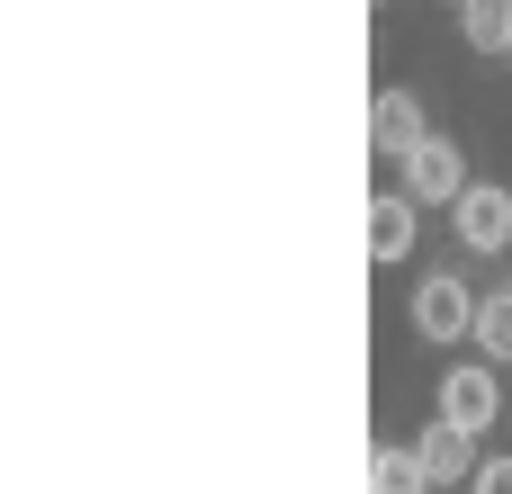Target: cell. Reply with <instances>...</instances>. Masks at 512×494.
<instances>
[{
  "label": "cell",
  "mask_w": 512,
  "mask_h": 494,
  "mask_svg": "<svg viewBox=\"0 0 512 494\" xmlns=\"http://www.w3.org/2000/svg\"><path fill=\"white\" fill-rule=\"evenodd\" d=\"M477 306H486V288H468L459 270H423L405 315H414V333H423V342H441V351H450V342H477Z\"/></svg>",
  "instance_id": "obj_1"
},
{
  "label": "cell",
  "mask_w": 512,
  "mask_h": 494,
  "mask_svg": "<svg viewBox=\"0 0 512 494\" xmlns=\"http://www.w3.org/2000/svg\"><path fill=\"white\" fill-rule=\"evenodd\" d=\"M405 198H423V207H459V198H468V144L423 135V144L405 153Z\"/></svg>",
  "instance_id": "obj_2"
},
{
  "label": "cell",
  "mask_w": 512,
  "mask_h": 494,
  "mask_svg": "<svg viewBox=\"0 0 512 494\" xmlns=\"http://www.w3.org/2000/svg\"><path fill=\"white\" fill-rule=\"evenodd\" d=\"M450 234L468 252H512V189L504 180H468V198L450 207Z\"/></svg>",
  "instance_id": "obj_3"
},
{
  "label": "cell",
  "mask_w": 512,
  "mask_h": 494,
  "mask_svg": "<svg viewBox=\"0 0 512 494\" xmlns=\"http://www.w3.org/2000/svg\"><path fill=\"white\" fill-rule=\"evenodd\" d=\"M441 414L468 423V432H495V414H504V378H495V360H459V369H441Z\"/></svg>",
  "instance_id": "obj_4"
},
{
  "label": "cell",
  "mask_w": 512,
  "mask_h": 494,
  "mask_svg": "<svg viewBox=\"0 0 512 494\" xmlns=\"http://www.w3.org/2000/svg\"><path fill=\"white\" fill-rule=\"evenodd\" d=\"M414 459H423V477L450 494L477 477V432L468 423H450V414H432V432H414Z\"/></svg>",
  "instance_id": "obj_5"
},
{
  "label": "cell",
  "mask_w": 512,
  "mask_h": 494,
  "mask_svg": "<svg viewBox=\"0 0 512 494\" xmlns=\"http://www.w3.org/2000/svg\"><path fill=\"white\" fill-rule=\"evenodd\" d=\"M423 135H432V117H423V99H414V90H378V99H369V153L405 162Z\"/></svg>",
  "instance_id": "obj_6"
},
{
  "label": "cell",
  "mask_w": 512,
  "mask_h": 494,
  "mask_svg": "<svg viewBox=\"0 0 512 494\" xmlns=\"http://www.w3.org/2000/svg\"><path fill=\"white\" fill-rule=\"evenodd\" d=\"M414 234H423V198L378 189V198H369V261H405V252H414Z\"/></svg>",
  "instance_id": "obj_7"
},
{
  "label": "cell",
  "mask_w": 512,
  "mask_h": 494,
  "mask_svg": "<svg viewBox=\"0 0 512 494\" xmlns=\"http://www.w3.org/2000/svg\"><path fill=\"white\" fill-rule=\"evenodd\" d=\"M459 36L477 54H512V0H459Z\"/></svg>",
  "instance_id": "obj_8"
},
{
  "label": "cell",
  "mask_w": 512,
  "mask_h": 494,
  "mask_svg": "<svg viewBox=\"0 0 512 494\" xmlns=\"http://www.w3.org/2000/svg\"><path fill=\"white\" fill-rule=\"evenodd\" d=\"M369 494H432L423 459H414V441H405V450H369Z\"/></svg>",
  "instance_id": "obj_9"
},
{
  "label": "cell",
  "mask_w": 512,
  "mask_h": 494,
  "mask_svg": "<svg viewBox=\"0 0 512 494\" xmlns=\"http://www.w3.org/2000/svg\"><path fill=\"white\" fill-rule=\"evenodd\" d=\"M477 351H486V360H512V288H486V306H477Z\"/></svg>",
  "instance_id": "obj_10"
},
{
  "label": "cell",
  "mask_w": 512,
  "mask_h": 494,
  "mask_svg": "<svg viewBox=\"0 0 512 494\" xmlns=\"http://www.w3.org/2000/svg\"><path fill=\"white\" fill-rule=\"evenodd\" d=\"M468 494H512V459H477V477H468Z\"/></svg>",
  "instance_id": "obj_11"
},
{
  "label": "cell",
  "mask_w": 512,
  "mask_h": 494,
  "mask_svg": "<svg viewBox=\"0 0 512 494\" xmlns=\"http://www.w3.org/2000/svg\"><path fill=\"white\" fill-rule=\"evenodd\" d=\"M432 494H441V486H432Z\"/></svg>",
  "instance_id": "obj_12"
}]
</instances>
